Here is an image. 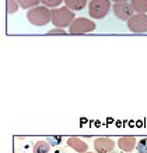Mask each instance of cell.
<instances>
[{
	"label": "cell",
	"instance_id": "ba28073f",
	"mask_svg": "<svg viewBox=\"0 0 147 153\" xmlns=\"http://www.w3.org/2000/svg\"><path fill=\"white\" fill-rule=\"evenodd\" d=\"M67 145L72 148V149H74L76 152L78 153H84L87 152V149H88V145H87L84 141H81L80 138L77 137H72L67 139Z\"/></svg>",
	"mask_w": 147,
	"mask_h": 153
},
{
	"label": "cell",
	"instance_id": "9a60e30c",
	"mask_svg": "<svg viewBox=\"0 0 147 153\" xmlns=\"http://www.w3.org/2000/svg\"><path fill=\"white\" fill-rule=\"evenodd\" d=\"M136 149H137L139 153H147V138H142L136 143Z\"/></svg>",
	"mask_w": 147,
	"mask_h": 153
},
{
	"label": "cell",
	"instance_id": "5bb4252c",
	"mask_svg": "<svg viewBox=\"0 0 147 153\" xmlns=\"http://www.w3.org/2000/svg\"><path fill=\"white\" fill-rule=\"evenodd\" d=\"M62 1H63V0H41L42 6H45V7H48V8L59 7V6L62 4Z\"/></svg>",
	"mask_w": 147,
	"mask_h": 153
},
{
	"label": "cell",
	"instance_id": "ffe728a7",
	"mask_svg": "<svg viewBox=\"0 0 147 153\" xmlns=\"http://www.w3.org/2000/svg\"><path fill=\"white\" fill-rule=\"evenodd\" d=\"M84 153H93V152H84Z\"/></svg>",
	"mask_w": 147,
	"mask_h": 153
},
{
	"label": "cell",
	"instance_id": "8fae6325",
	"mask_svg": "<svg viewBox=\"0 0 147 153\" xmlns=\"http://www.w3.org/2000/svg\"><path fill=\"white\" fill-rule=\"evenodd\" d=\"M130 6L136 14L147 13V0H130Z\"/></svg>",
	"mask_w": 147,
	"mask_h": 153
},
{
	"label": "cell",
	"instance_id": "52a82bcc",
	"mask_svg": "<svg viewBox=\"0 0 147 153\" xmlns=\"http://www.w3.org/2000/svg\"><path fill=\"white\" fill-rule=\"evenodd\" d=\"M115 148V143L112 139L109 138H97L94 141V149L97 150V153H108Z\"/></svg>",
	"mask_w": 147,
	"mask_h": 153
},
{
	"label": "cell",
	"instance_id": "7a4b0ae2",
	"mask_svg": "<svg viewBox=\"0 0 147 153\" xmlns=\"http://www.w3.org/2000/svg\"><path fill=\"white\" fill-rule=\"evenodd\" d=\"M27 20L35 27H44L51 22V10L45 6H35L27 11Z\"/></svg>",
	"mask_w": 147,
	"mask_h": 153
},
{
	"label": "cell",
	"instance_id": "277c9868",
	"mask_svg": "<svg viewBox=\"0 0 147 153\" xmlns=\"http://www.w3.org/2000/svg\"><path fill=\"white\" fill-rule=\"evenodd\" d=\"M111 10V0H91L88 3V14L94 20H101L108 16Z\"/></svg>",
	"mask_w": 147,
	"mask_h": 153
},
{
	"label": "cell",
	"instance_id": "5b68a950",
	"mask_svg": "<svg viewBox=\"0 0 147 153\" xmlns=\"http://www.w3.org/2000/svg\"><path fill=\"white\" fill-rule=\"evenodd\" d=\"M127 28L133 33L147 32V14H133L127 20Z\"/></svg>",
	"mask_w": 147,
	"mask_h": 153
},
{
	"label": "cell",
	"instance_id": "ac0fdd59",
	"mask_svg": "<svg viewBox=\"0 0 147 153\" xmlns=\"http://www.w3.org/2000/svg\"><path fill=\"white\" fill-rule=\"evenodd\" d=\"M60 142H62V137H49L48 138V143L49 145H52V146L59 145Z\"/></svg>",
	"mask_w": 147,
	"mask_h": 153
},
{
	"label": "cell",
	"instance_id": "4fadbf2b",
	"mask_svg": "<svg viewBox=\"0 0 147 153\" xmlns=\"http://www.w3.org/2000/svg\"><path fill=\"white\" fill-rule=\"evenodd\" d=\"M17 3H18V6L23 8H32L35 7V6H38V4L41 3V0H16Z\"/></svg>",
	"mask_w": 147,
	"mask_h": 153
},
{
	"label": "cell",
	"instance_id": "30bf717a",
	"mask_svg": "<svg viewBox=\"0 0 147 153\" xmlns=\"http://www.w3.org/2000/svg\"><path fill=\"white\" fill-rule=\"evenodd\" d=\"M66 7L72 11H80L83 8H86L87 0H65Z\"/></svg>",
	"mask_w": 147,
	"mask_h": 153
},
{
	"label": "cell",
	"instance_id": "8992f818",
	"mask_svg": "<svg viewBox=\"0 0 147 153\" xmlns=\"http://www.w3.org/2000/svg\"><path fill=\"white\" fill-rule=\"evenodd\" d=\"M112 10H114L115 17L119 18V20H122V21H127L133 14H135L132 6L127 3V1H125V3H115L114 6H112Z\"/></svg>",
	"mask_w": 147,
	"mask_h": 153
},
{
	"label": "cell",
	"instance_id": "3957f363",
	"mask_svg": "<svg viewBox=\"0 0 147 153\" xmlns=\"http://www.w3.org/2000/svg\"><path fill=\"white\" fill-rule=\"evenodd\" d=\"M95 22L88 20L86 17H78L74 18V21L69 27V33L72 35H83V33H90L95 29Z\"/></svg>",
	"mask_w": 147,
	"mask_h": 153
},
{
	"label": "cell",
	"instance_id": "7c38bea8",
	"mask_svg": "<svg viewBox=\"0 0 147 153\" xmlns=\"http://www.w3.org/2000/svg\"><path fill=\"white\" fill-rule=\"evenodd\" d=\"M51 149V145L48 143V141H38L35 145H34V153H49Z\"/></svg>",
	"mask_w": 147,
	"mask_h": 153
},
{
	"label": "cell",
	"instance_id": "9c48e42d",
	"mask_svg": "<svg viewBox=\"0 0 147 153\" xmlns=\"http://www.w3.org/2000/svg\"><path fill=\"white\" fill-rule=\"evenodd\" d=\"M118 145L123 152H132L136 148V138L135 137H122V138H119Z\"/></svg>",
	"mask_w": 147,
	"mask_h": 153
},
{
	"label": "cell",
	"instance_id": "6da1fadb",
	"mask_svg": "<svg viewBox=\"0 0 147 153\" xmlns=\"http://www.w3.org/2000/svg\"><path fill=\"white\" fill-rule=\"evenodd\" d=\"M51 21L56 28H65L70 27L74 21V11L67 7H56L51 10Z\"/></svg>",
	"mask_w": 147,
	"mask_h": 153
},
{
	"label": "cell",
	"instance_id": "2e32d148",
	"mask_svg": "<svg viewBox=\"0 0 147 153\" xmlns=\"http://www.w3.org/2000/svg\"><path fill=\"white\" fill-rule=\"evenodd\" d=\"M18 10V3L16 0H7V13L8 14H14Z\"/></svg>",
	"mask_w": 147,
	"mask_h": 153
},
{
	"label": "cell",
	"instance_id": "e0dca14e",
	"mask_svg": "<svg viewBox=\"0 0 147 153\" xmlns=\"http://www.w3.org/2000/svg\"><path fill=\"white\" fill-rule=\"evenodd\" d=\"M48 35H66V33H69V32H65V29L63 28H53L51 29V31H48Z\"/></svg>",
	"mask_w": 147,
	"mask_h": 153
},
{
	"label": "cell",
	"instance_id": "d6986e66",
	"mask_svg": "<svg viewBox=\"0 0 147 153\" xmlns=\"http://www.w3.org/2000/svg\"><path fill=\"white\" fill-rule=\"evenodd\" d=\"M112 1H115V3H125L127 0H112Z\"/></svg>",
	"mask_w": 147,
	"mask_h": 153
}]
</instances>
